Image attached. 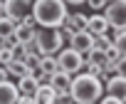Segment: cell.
Returning <instances> with one entry per match:
<instances>
[{"mask_svg": "<svg viewBox=\"0 0 126 104\" xmlns=\"http://www.w3.org/2000/svg\"><path fill=\"white\" fill-rule=\"evenodd\" d=\"M8 72H10V77L20 79V77L30 74V67H27V62H25V60H13V62L8 65Z\"/></svg>", "mask_w": 126, "mask_h": 104, "instance_id": "e0dca14e", "label": "cell"}, {"mask_svg": "<svg viewBox=\"0 0 126 104\" xmlns=\"http://www.w3.org/2000/svg\"><path fill=\"white\" fill-rule=\"evenodd\" d=\"M106 3H111V0H106Z\"/></svg>", "mask_w": 126, "mask_h": 104, "instance_id": "4316f807", "label": "cell"}, {"mask_svg": "<svg viewBox=\"0 0 126 104\" xmlns=\"http://www.w3.org/2000/svg\"><path fill=\"white\" fill-rule=\"evenodd\" d=\"M8 13H5V0H0V17H5Z\"/></svg>", "mask_w": 126, "mask_h": 104, "instance_id": "d4e9b609", "label": "cell"}, {"mask_svg": "<svg viewBox=\"0 0 126 104\" xmlns=\"http://www.w3.org/2000/svg\"><path fill=\"white\" fill-rule=\"evenodd\" d=\"M104 15L114 30H126V0H111L104 8Z\"/></svg>", "mask_w": 126, "mask_h": 104, "instance_id": "5b68a950", "label": "cell"}, {"mask_svg": "<svg viewBox=\"0 0 126 104\" xmlns=\"http://www.w3.org/2000/svg\"><path fill=\"white\" fill-rule=\"evenodd\" d=\"M114 45H116V42H114V37H109V32L94 37V47H99V50H109V47H114Z\"/></svg>", "mask_w": 126, "mask_h": 104, "instance_id": "d6986e66", "label": "cell"}, {"mask_svg": "<svg viewBox=\"0 0 126 104\" xmlns=\"http://www.w3.org/2000/svg\"><path fill=\"white\" fill-rule=\"evenodd\" d=\"M13 60H15V50H13V45L0 42V65H3V67H8Z\"/></svg>", "mask_w": 126, "mask_h": 104, "instance_id": "ac0fdd59", "label": "cell"}, {"mask_svg": "<svg viewBox=\"0 0 126 104\" xmlns=\"http://www.w3.org/2000/svg\"><path fill=\"white\" fill-rule=\"evenodd\" d=\"M119 74H124V77H126V55L119 60Z\"/></svg>", "mask_w": 126, "mask_h": 104, "instance_id": "cb8c5ba5", "label": "cell"}, {"mask_svg": "<svg viewBox=\"0 0 126 104\" xmlns=\"http://www.w3.org/2000/svg\"><path fill=\"white\" fill-rule=\"evenodd\" d=\"M114 42L121 50V55H126V30H114Z\"/></svg>", "mask_w": 126, "mask_h": 104, "instance_id": "ffe728a7", "label": "cell"}, {"mask_svg": "<svg viewBox=\"0 0 126 104\" xmlns=\"http://www.w3.org/2000/svg\"><path fill=\"white\" fill-rule=\"evenodd\" d=\"M87 22H89V15H84V13H74V15H69V13H67L64 22H62V32H64V37L69 40L72 32L87 30Z\"/></svg>", "mask_w": 126, "mask_h": 104, "instance_id": "52a82bcc", "label": "cell"}, {"mask_svg": "<svg viewBox=\"0 0 126 104\" xmlns=\"http://www.w3.org/2000/svg\"><path fill=\"white\" fill-rule=\"evenodd\" d=\"M64 32L62 27H37V37H35V45H37V52L45 57V55H57V52L64 47Z\"/></svg>", "mask_w": 126, "mask_h": 104, "instance_id": "3957f363", "label": "cell"}, {"mask_svg": "<svg viewBox=\"0 0 126 104\" xmlns=\"http://www.w3.org/2000/svg\"><path fill=\"white\" fill-rule=\"evenodd\" d=\"M64 3H69V5H82V3H87V0H64Z\"/></svg>", "mask_w": 126, "mask_h": 104, "instance_id": "484cf974", "label": "cell"}, {"mask_svg": "<svg viewBox=\"0 0 126 104\" xmlns=\"http://www.w3.org/2000/svg\"><path fill=\"white\" fill-rule=\"evenodd\" d=\"M32 17L40 27H62L67 17V3L64 0H35Z\"/></svg>", "mask_w": 126, "mask_h": 104, "instance_id": "7a4b0ae2", "label": "cell"}, {"mask_svg": "<svg viewBox=\"0 0 126 104\" xmlns=\"http://www.w3.org/2000/svg\"><path fill=\"white\" fill-rule=\"evenodd\" d=\"M104 89H106V94H111V97L126 102V77H124V74H116V77L106 79V82H104Z\"/></svg>", "mask_w": 126, "mask_h": 104, "instance_id": "8fae6325", "label": "cell"}, {"mask_svg": "<svg viewBox=\"0 0 126 104\" xmlns=\"http://www.w3.org/2000/svg\"><path fill=\"white\" fill-rule=\"evenodd\" d=\"M57 62H59V69L69 72L72 77H77V74L87 67L84 55H82V52H77L74 47H64V50H59V52H57Z\"/></svg>", "mask_w": 126, "mask_h": 104, "instance_id": "277c9868", "label": "cell"}, {"mask_svg": "<svg viewBox=\"0 0 126 104\" xmlns=\"http://www.w3.org/2000/svg\"><path fill=\"white\" fill-rule=\"evenodd\" d=\"M69 47H74L77 52L87 55V52H92V50H94V35H92L89 30L72 32V37H69Z\"/></svg>", "mask_w": 126, "mask_h": 104, "instance_id": "ba28073f", "label": "cell"}, {"mask_svg": "<svg viewBox=\"0 0 126 104\" xmlns=\"http://www.w3.org/2000/svg\"><path fill=\"white\" fill-rule=\"evenodd\" d=\"M17 99H20L17 82L3 79V82H0V104H17Z\"/></svg>", "mask_w": 126, "mask_h": 104, "instance_id": "7c38bea8", "label": "cell"}, {"mask_svg": "<svg viewBox=\"0 0 126 104\" xmlns=\"http://www.w3.org/2000/svg\"><path fill=\"white\" fill-rule=\"evenodd\" d=\"M35 99H37V104H54L57 89H54L49 82H42V84L37 87V92H35Z\"/></svg>", "mask_w": 126, "mask_h": 104, "instance_id": "5bb4252c", "label": "cell"}, {"mask_svg": "<svg viewBox=\"0 0 126 104\" xmlns=\"http://www.w3.org/2000/svg\"><path fill=\"white\" fill-rule=\"evenodd\" d=\"M37 22H35V17H27L25 22H17V30H15V40L20 42V45H27V42H32L35 37H37Z\"/></svg>", "mask_w": 126, "mask_h": 104, "instance_id": "9c48e42d", "label": "cell"}, {"mask_svg": "<svg viewBox=\"0 0 126 104\" xmlns=\"http://www.w3.org/2000/svg\"><path fill=\"white\" fill-rule=\"evenodd\" d=\"M109 20H106V15L104 13H94V15H89V22H87V30L96 37V35H106L109 32Z\"/></svg>", "mask_w": 126, "mask_h": 104, "instance_id": "4fadbf2b", "label": "cell"}, {"mask_svg": "<svg viewBox=\"0 0 126 104\" xmlns=\"http://www.w3.org/2000/svg\"><path fill=\"white\" fill-rule=\"evenodd\" d=\"M104 92H106L104 79L92 74V72H79L72 82V89H69V94L74 97L77 104H99Z\"/></svg>", "mask_w": 126, "mask_h": 104, "instance_id": "6da1fadb", "label": "cell"}, {"mask_svg": "<svg viewBox=\"0 0 126 104\" xmlns=\"http://www.w3.org/2000/svg\"><path fill=\"white\" fill-rule=\"evenodd\" d=\"M40 84H42V82H40L37 77H32V74H25V77H20V79H17V87H20V94H35Z\"/></svg>", "mask_w": 126, "mask_h": 104, "instance_id": "2e32d148", "label": "cell"}, {"mask_svg": "<svg viewBox=\"0 0 126 104\" xmlns=\"http://www.w3.org/2000/svg\"><path fill=\"white\" fill-rule=\"evenodd\" d=\"M99 104H126V102H121V99H116V97L106 94V97H101V99H99Z\"/></svg>", "mask_w": 126, "mask_h": 104, "instance_id": "603a6c76", "label": "cell"}, {"mask_svg": "<svg viewBox=\"0 0 126 104\" xmlns=\"http://www.w3.org/2000/svg\"><path fill=\"white\" fill-rule=\"evenodd\" d=\"M87 5H89V8H94V10H104L109 3H106V0H87Z\"/></svg>", "mask_w": 126, "mask_h": 104, "instance_id": "44dd1931", "label": "cell"}, {"mask_svg": "<svg viewBox=\"0 0 126 104\" xmlns=\"http://www.w3.org/2000/svg\"><path fill=\"white\" fill-rule=\"evenodd\" d=\"M47 82H49V84L57 89V94H69L74 77H72L69 72H64V69H57L54 74H49V79H47Z\"/></svg>", "mask_w": 126, "mask_h": 104, "instance_id": "30bf717a", "label": "cell"}, {"mask_svg": "<svg viewBox=\"0 0 126 104\" xmlns=\"http://www.w3.org/2000/svg\"><path fill=\"white\" fill-rule=\"evenodd\" d=\"M15 30H17V22L13 17H0V42H5V40H13L15 37Z\"/></svg>", "mask_w": 126, "mask_h": 104, "instance_id": "9a60e30c", "label": "cell"}, {"mask_svg": "<svg viewBox=\"0 0 126 104\" xmlns=\"http://www.w3.org/2000/svg\"><path fill=\"white\" fill-rule=\"evenodd\" d=\"M17 104H37V99H35V94H20Z\"/></svg>", "mask_w": 126, "mask_h": 104, "instance_id": "7402d4cb", "label": "cell"}, {"mask_svg": "<svg viewBox=\"0 0 126 104\" xmlns=\"http://www.w3.org/2000/svg\"><path fill=\"white\" fill-rule=\"evenodd\" d=\"M32 8L35 0H5V13L15 22H25L27 17H32Z\"/></svg>", "mask_w": 126, "mask_h": 104, "instance_id": "8992f818", "label": "cell"}]
</instances>
